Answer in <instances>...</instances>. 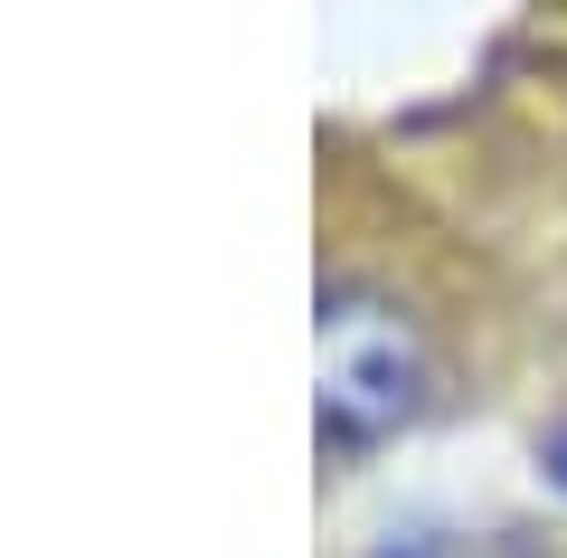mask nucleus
<instances>
[{
    "label": "nucleus",
    "instance_id": "2",
    "mask_svg": "<svg viewBox=\"0 0 567 558\" xmlns=\"http://www.w3.org/2000/svg\"><path fill=\"white\" fill-rule=\"evenodd\" d=\"M379 558H529L511 530H406V539H388Z\"/></svg>",
    "mask_w": 567,
    "mask_h": 558
},
{
    "label": "nucleus",
    "instance_id": "1",
    "mask_svg": "<svg viewBox=\"0 0 567 558\" xmlns=\"http://www.w3.org/2000/svg\"><path fill=\"white\" fill-rule=\"evenodd\" d=\"M425 407V341L369 284H322V436L379 445Z\"/></svg>",
    "mask_w": 567,
    "mask_h": 558
},
{
    "label": "nucleus",
    "instance_id": "3",
    "mask_svg": "<svg viewBox=\"0 0 567 558\" xmlns=\"http://www.w3.org/2000/svg\"><path fill=\"white\" fill-rule=\"evenodd\" d=\"M539 474H548V483H558V493H567V417H558V426H548V436H539Z\"/></svg>",
    "mask_w": 567,
    "mask_h": 558
}]
</instances>
